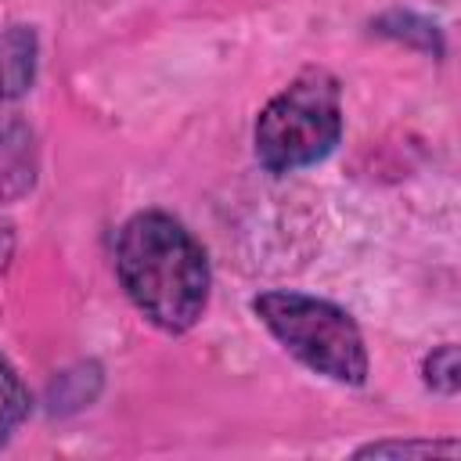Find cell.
Returning <instances> with one entry per match:
<instances>
[{
	"instance_id": "obj_3",
	"label": "cell",
	"mask_w": 461,
	"mask_h": 461,
	"mask_svg": "<svg viewBox=\"0 0 461 461\" xmlns=\"http://www.w3.org/2000/svg\"><path fill=\"white\" fill-rule=\"evenodd\" d=\"M342 133L339 83L328 72H303L256 119V155L274 173L321 162Z\"/></svg>"
},
{
	"instance_id": "obj_5",
	"label": "cell",
	"mask_w": 461,
	"mask_h": 461,
	"mask_svg": "<svg viewBox=\"0 0 461 461\" xmlns=\"http://www.w3.org/2000/svg\"><path fill=\"white\" fill-rule=\"evenodd\" d=\"M32 184V162H29V137L22 126L0 130V194L25 191Z\"/></svg>"
},
{
	"instance_id": "obj_4",
	"label": "cell",
	"mask_w": 461,
	"mask_h": 461,
	"mask_svg": "<svg viewBox=\"0 0 461 461\" xmlns=\"http://www.w3.org/2000/svg\"><path fill=\"white\" fill-rule=\"evenodd\" d=\"M36 68V36L25 25L0 32V101H11L29 90Z\"/></svg>"
},
{
	"instance_id": "obj_6",
	"label": "cell",
	"mask_w": 461,
	"mask_h": 461,
	"mask_svg": "<svg viewBox=\"0 0 461 461\" xmlns=\"http://www.w3.org/2000/svg\"><path fill=\"white\" fill-rule=\"evenodd\" d=\"M25 414H29V389L18 378L14 364L0 353V443H7V436L22 425Z\"/></svg>"
},
{
	"instance_id": "obj_2",
	"label": "cell",
	"mask_w": 461,
	"mask_h": 461,
	"mask_svg": "<svg viewBox=\"0 0 461 461\" xmlns=\"http://www.w3.org/2000/svg\"><path fill=\"white\" fill-rule=\"evenodd\" d=\"M252 310L267 324V331L310 371L346 385L364 382L367 349L360 328L335 303L303 292H263L256 295Z\"/></svg>"
},
{
	"instance_id": "obj_8",
	"label": "cell",
	"mask_w": 461,
	"mask_h": 461,
	"mask_svg": "<svg viewBox=\"0 0 461 461\" xmlns=\"http://www.w3.org/2000/svg\"><path fill=\"white\" fill-rule=\"evenodd\" d=\"M11 245H14L11 227H7V223H0V270H4V267H7V259H11Z\"/></svg>"
},
{
	"instance_id": "obj_1",
	"label": "cell",
	"mask_w": 461,
	"mask_h": 461,
	"mask_svg": "<svg viewBox=\"0 0 461 461\" xmlns=\"http://www.w3.org/2000/svg\"><path fill=\"white\" fill-rule=\"evenodd\" d=\"M115 270L133 306L162 331L198 324L209 299V263L202 245L166 212H137L115 241Z\"/></svg>"
},
{
	"instance_id": "obj_7",
	"label": "cell",
	"mask_w": 461,
	"mask_h": 461,
	"mask_svg": "<svg viewBox=\"0 0 461 461\" xmlns=\"http://www.w3.org/2000/svg\"><path fill=\"white\" fill-rule=\"evenodd\" d=\"M425 382L439 393H454L457 389V349L447 342L439 346L429 360H425Z\"/></svg>"
}]
</instances>
